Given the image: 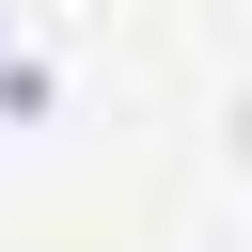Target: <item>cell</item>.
<instances>
[{
	"label": "cell",
	"mask_w": 252,
	"mask_h": 252,
	"mask_svg": "<svg viewBox=\"0 0 252 252\" xmlns=\"http://www.w3.org/2000/svg\"><path fill=\"white\" fill-rule=\"evenodd\" d=\"M0 94H16V110H32V94H47V63H32V47H0Z\"/></svg>",
	"instance_id": "obj_1"
}]
</instances>
